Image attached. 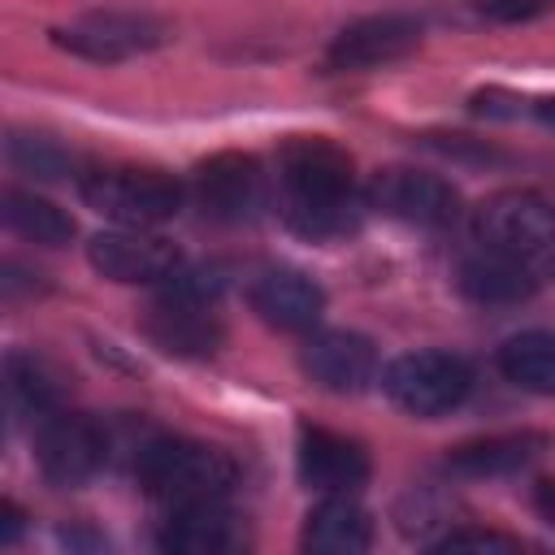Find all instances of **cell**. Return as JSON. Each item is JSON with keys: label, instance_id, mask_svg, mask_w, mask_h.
I'll use <instances>...</instances> for the list:
<instances>
[{"label": "cell", "instance_id": "cell-10", "mask_svg": "<svg viewBox=\"0 0 555 555\" xmlns=\"http://www.w3.org/2000/svg\"><path fill=\"white\" fill-rule=\"evenodd\" d=\"M425 26L408 13H369L347 22L330 48H325V69L330 74H360V69H377L390 61H403L408 52L421 48Z\"/></svg>", "mask_w": 555, "mask_h": 555}, {"label": "cell", "instance_id": "cell-14", "mask_svg": "<svg viewBox=\"0 0 555 555\" xmlns=\"http://www.w3.org/2000/svg\"><path fill=\"white\" fill-rule=\"evenodd\" d=\"M251 312L286 334H308L325 317V291L299 269H264L247 286Z\"/></svg>", "mask_w": 555, "mask_h": 555}, {"label": "cell", "instance_id": "cell-20", "mask_svg": "<svg viewBox=\"0 0 555 555\" xmlns=\"http://www.w3.org/2000/svg\"><path fill=\"white\" fill-rule=\"evenodd\" d=\"M494 369L529 395L555 399V330H520L499 343Z\"/></svg>", "mask_w": 555, "mask_h": 555}, {"label": "cell", "instance_id": "cell-17", "mask_svg": "<svg viewBox=\"0 0 555 555\" xmlns=\"http://www.w3.org/2000/svg\"><path fill=\"white\" fill-rule=\"evenodd\" d=\"M455 286L473 304H520V299H529L538 291V278L529 273V264L520 256L481 247V251H473V256L460 260Z\"/></svg>", "mask_w": 555, "mask_h": 555}, {"label": "cell", "instance_id": "cell-9", "mask_svg": "<svg viewBox=\"0 0 555 555\" xmlns=\"http://www.w3.org/2000/svg\"><path fill=\"white\" fill-rule=\"evenodd\" d=\"M87 264L121 286H160L182 269V251L156 230L113 225L87 243Z\"/></svg>", "mask_w": 555, "mask_h": 555}, {"label": "cell", "instance_id": "cell-4", "mask_svg": "<svg viewBox=\"0 0 555 555\" xmlns=\"http://www.w3.org/2000/svg\"><path fill=\"white\" fill-rule=\"evenodd\" d=\"M382 390L386 399L416 416V421H438L447 412H455L468 390H473V369L464 356L455 351H438V347H421V351H403L382 369Z\"/></svg>", "mask_w": 555, "mask_h": 555}, {"label": "cell", "instance_id": "cell-19", "mask_svg": "<svg viewBox=\"0 0 555 555\" xmlns=\"http://www.w3.org/2000/svg\"><path fill=\"white\" fill-rule=\"evenodd\" d=\"M147 334L160 351L169 356H212L221 347V321L212 308L199 304H178V299H156L147 312Z\"/></svg>", "mask_w": 555, "mask_h": 555}, {"label": "cell", "instance_id": "cell-26", "mask_svg": "<svg viewBox=\"0 0 555 555\" xmlns=\"http://www.w3.org/2000/svg\"><path fill=\"white\" fill-rule=\"evenodd\" d=\"M551 9H555V0H477L473 4V13L481 22H529Z\"/></svg>", "mask_w": 555, "mask_h": 555}, {"label": "cell", "instance_id": "cell-13", "mask_svg": "<svg viewBox=\"0 0 555 555\" xmlns=\"http://www.w3.org/2000/svg\"><path fill=\"white\" fill-rule=\"evenodd\" d=\"M295 468H299V481L317 494H356L369 481V451L347 434L299 425Z\"/></svg>", "mask_w": 555, "mask_h": 555}, {"label": "cell", "instance_id": "cell-12", "mask_svg": "<svg viewBox=\"0 0 555 555\" xmlns=\"http://www.w3.org/2000/svg\"><path fill=\"white\" fill-rule=\"evenodd\" d=\"M299 369L317 390L360 395L377 382V347L356 330H317L299 347Z\"/></svg>", "mask_w": 555, "mask_h": 555}, {"label": "cell", "instance_id": "cell-8", "mask_svg": "<svg viewBox=\"0 0 555 555\" xmlns=\"http://www.w3.org/2000/svg\"><path fill=\"white\" fill-rule=\"evenodd\" d=\"M104 460H108V434L91 416L56 408L43 421H35V464L48 486L74 490L91 481L104 468Z\"/></svg>", "mask_w": 555, "mask_h": 555}, {"label": "cell", "instance_id": "cell-18", "mask_svg": "<svg viewBox=\"0 0 555 555\" xmlns=\"http://www.w3.org/2000/svg\"><path fill=\"white\" fill-rule=\"evenodd\" d=\"M299 542L304 551H321V555H360L373 546V520L351 494H325L304 516Z\"/></svg>", "mask_w": 555, "mask_h": 555}, {"label": "cell", "instance_id": "cell-16", "mask_svg": "<svg viewBox=\"0 0 555 555\" xmlns=\"http://www.w3.org/2000/svg\"><path fill=\"white\" fill-rule=\"evenodd\" d=\"M551 447L546 434L538 429H507V434H486L473 442H460L447 451V473L455 477H512L542 460Z\"/></svg>", "mask_w": 555, "mask_h": 555}, {"label": "cell", "instance_id": "cell-22", "mask_svg": "<svg viewBox=\"0 0 555 555\" xmlns=\"http://www.w3.org/2000/svg\"><path fill=\"white\" fill-rule=\"evenodd\" d=\"M4 403L13 416L26 421H43L48 412L61 408V386L52 377V369L30 356V351H9L4 356Z\"/></svg>", "mask_w": 555, "mask_h": 555}, {"label": "cell", "instance_id": "cell-5", "mask_svg": "<svg viewBox=\"0 0 555 555\" xmlns=\"http://www.w3.org/2000/svg\"><path fill=\"white\" fill-rule=\"evenodd\" d=\"M473 238L520 260L555 251V199L529 186L494 191L473 208Z\"/></svg>", "mask_w": 555, "mask_h": 555}, {"label": "cell", "instance_id": "cell-28", "mask_svg": "<svg viewBox=\"0 0 555 555\" xmlns=\"http://www.w3.org/2000/svg\"><path fill=\"white\" fill-rule=\"evenodd\" d=\"M551 278H555V251H551Z\"/></svg>", "mask_w": 555, "mask_h": 555}, {"label": "cell", "instance_id": "cell-24", "mask_svg": "<svg viewBox=\"0 0 555 555\" xmlns=\"http://www.w3.org/2000/svg\"><path fill=\"white\" fill-rule=\"evenodd\" d=\"M221 291H225V273L217 264H182L173 278L160 282V299L199 304V308H217Z\"/></svg>", "mask_w": 555, "mask_h": 555}, {"label": "cell", "instance_id": "cell-2", "mask_svg": "<svg viewBox=\"0 0 555 555\" xmlns=\"http://www.w3.org/2000/svg\"><path fill=\"white\" fill-rule=\"evenodd\" d=\"M134 481L165 507L225 499L238 486V464L195 438H147L134 455Z\"/></svg>", "mask_w": 555, "mask_h": 555}, {"label": "cell", "instance_id": "cell-23", "mask_svg": "<svg viewBox=\"0 0 555 555\" xmlns=\"http://www.w3.org/2000/svg\"><path fill=\"white\" fill-rule=\"evenodd\" d=\"M4 156H9V165H13L17 173H26V178H35V182H61V178L74 173V156H69L56 139H48V134L13 130V134L4 139Z\"/></svg>", "mask_w": 555, "mask_h": 555}, {"label": "cell", "instance_id": "cell-25", "mask_svg": "<svg viewBox=\"0 0 555 555\" xmlns=\"http://www.w3.org/2000/svg\"><path fill=\"white\" fill-rule=\"evenodd\" d=\"M434 551H520V538L499 533V529H447L438 542H429Z\"/></svg>", "mask_w": 555, "mask_h": 555}, {"label": "cell", "instance_id": "cell-3", "mask_svg": "<svg viewBox=\"0 0 555 555\" xmlns=\"http://www.w3.org/2000/svg\"><path fill=\"white\" fill-rule=\"evenodd\" d=\"M78 195L104 221L139 225V230H156V225L173 221L182 212V199H186V191L173 173L147 169V165L87 169V173H78Z\"/></svg>", "mask_w": 555, "mask_h": 555}, {"label": "cell", "instance_id": "cell-1", "mask_svg": "<svg viewBox=\"0 0 555 555\" xmlns=\"http://www.w3.org/2000/svg\"><path fill=\"white\" fill-rule=\"evenodd\" d=\"M282 221L312 243H334L360 230L369 195L356 186L351 156L317 134H295L278 152Z\"/></svg>", "mask_w": 555, "mask_h": 555}, {"label": "cell", "instance_id": "cell-6", "mask_svg": "<svg viewBox=\"0 0 555 555\" xmlns=\"http://www.w3.org/2000/svg\"><path fill=\"white\" fill-rule=\"evenodd\" d=\"M165 39H169L165 22L152 13H134V9H95L52 30L56 48L91 65H121L130 56L156 52Z\"/></svg>", "mask_w": 555, "mask_h": 555}, {"label": "cell", "instance_id": "cell-7", "mask_svg": "<svg viewBox=\"0 0 555 555\" xmlns=\"http://www.w3.org/2000/svg\"><path fill=\"white\" fill-rule=\"evenodd\" d=\"M191 195L208 221L247 225L269 208V173L251 152H217L195 165Z\"/></svg>", "mask_w": 555, "mask_h": 555}, {"label": "cell", "instance_id": "cell-15", "mask_svg": "<svg viewBox=\"0 0 555 555\" xmlns=\"http://www.w3.org/2000/svg\"><path fill=\"white\" fill-rule=\"evenodd\" d=\"M156 542L169 555H225L243 546V520L221 499L182 503V507H169Z\"/></svg>", "mask_w": 555, "mask_h": 555}, {"label": "cell", "instance_id": "cell-21", "mask_svg": "<svg viewBox=\"0 0 555 555\" xmlns=\"http://www.w3.org/2000/svg\"><path fill=\"white\" fill-rule=\"evenodd\" d=\"M0 217L17 238H26L35 247H65L78 230L65 208H56L52 199H43L35 191H22V186H9L0 195Z\"/></svg>", "mask_w": 555, "mask_h": 555}, {"label": "cell", "instance_id": "cell-27", "mask_svg": "<svg viewBox=\"0 0 555 555\" xmlns=\"http://www.w3.org/2000/svg\"><path fill=\"white\" fill-rule=\"evenodd\" d=\"M0 516H4V525H0V542H13V538L22 533V512H17L13 503H4Z\"/></svg>", "mask_w": 555, "mask_h": 555}, {"label": "cell", "instance_id": "cell-11", "mask_svg": "<svg viewBox=\"0 0 555 555\" xmlns=\"http://www.w3.org/2000/svg\"><path fill=\"white\" fill-rule=\"evenodd\" d=\"M364 195H369V208H382L386 217L408 221V225H425V230L451 225L460 212V191L447 178H438L429 169H412V165H395V169L373 173Z\"/></svg>", "mask_w": 555, "mask_h": 555}]
</instances>
